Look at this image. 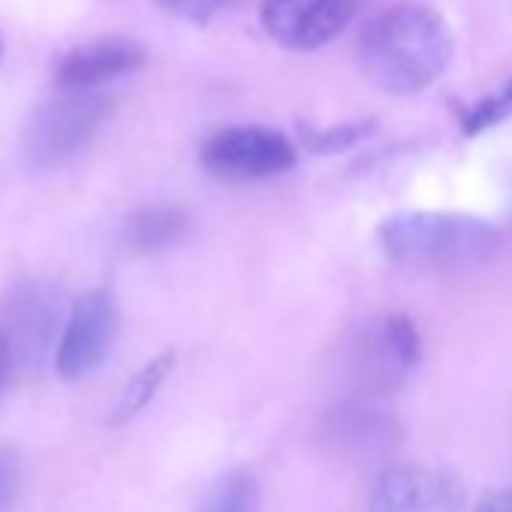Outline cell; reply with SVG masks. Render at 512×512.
<instances>
[{"label": "cell", "mask_w": 512, "mask_h": 512, "mask_svg": "<svg viewBox=\"0 0 512 512\" xmlns=\"http://www.w3.org/2000/svg\"><path fill=\"white\" fill-rule=\"evenodd\" d=\"M317 437L338 458L374 461L389 455L401 443L404 428L392 413L380 410L374 401L347 398L323 416Z\"/></svg>", "instance_id": "obj_9"}, {"label": "cell", "mask_w": 512, "mask_h": 512, "mask_svg": "<svg viewBox=\"0 0 512 512\" xmlns=\"http://www.w3.org/2000/svg\"><path fill=\"white\" fill-rule=\"evenodd\" d=\"M422 362L419 329L407 314L362 323L341 347L338 377L353 401H377L410 383Z\"/></svg>", "instance_id": "obj_3"}, {"label": "cell", "mask_w": 512, "mask_h": 512, "mask_svg": "<svg viewBox=\"0 0 512 512\" xmlns=\"http://www.w3.org/2000/svg\"><path fill=\"white\" fill-rule=\"evenodd\" d=\"M199 163L220 181H263L290 172L296 148L272 127H223L205 139Z\"/></svg>", "instance_id": "obj_5"}, {"label": "cell", "mask_w": 512, "mask_h": 512, "mask_svg": "<svg viewBox=\"0 0 512 512\" xmlns=\"http://www.w3.org/2000/svg\"><path fill=\"white\" fill-rule=\"evenodd\" d=\"M172 371H175V350H163V353H157L154 359H148V362L127 380V386L121 389L118 401H115L112 410H109L106 425L121 428V425L133 422V419L157 398V392L163 389V383L169 380Z\"/></svg>", "instance_id": "obj_13"}, {"label": "cell", "mask_w": 512, "mask_h": 512, "mask_svg": "<svg viewBox=\"0 0 512 512\" xmlns=\"http://www.w3.org/2000/svg\"><path fill=\"white\" fill-rule=\"evenodd\" d=\"M4 329L13 359L22 368H34L46 359L52 344L58 347L61 332H64V299L55 287L49 284H31L22 287L4 314Z\"/></svg>", "instance_id": "obj_10"}, {"label": "cell", "mask_w": 512, "mask_h": 512, "mask_svg": "<svg viewBox=\"0 0 512 512\" xmlns=\"http://www.w3.org/2000/svg\"><path fill=\"white\" fill-rule=\"evenodd\" d=\"M368 512H464V482L446 467L389 464L368 491Z\"/></svg>", "instance_id": "obj_6"}, {"label": "cell", "mask_w": 512, "mask_h": 512, "mask_svg": "<svg viewBox=\"0 0 512 512\" xmlns=\"http://www.w3.org/2000/svg\"><path fill=\"white\" fill-rule=\"evenodd\" d=\"M377 244L395 266L446 272L488 260L500 232L488 220L461 211H398L377 226Z\"/></svg>", "instance_id": "obj_2"}, {"label": "cell", "mask_w": 512, "mask_h": 512, "mask_svg": "<svg viewBox=\"0 0 512 512\" xmlns=\"http://www.w3.org/2000/svg\"><path fill=\"white\" fill-rule=\"evenodd\" d=\"M13 368H16V359H13V347H10V341H7L4 329H0V389H4V383L10 380Z\"/></svg>", "instance_id": "obj_20"}, {"label": "cell", "mask_w": 512, "mask_h": 512, "mask_svg": "<svg viewBox=\"0 0 512 512\" xmlns=\"http://www.w3.org/2000/svg\"><path fill=\"white\" fill-rule=\"evenodd\" d=\"M118 335L115 299L103 290L85 293L73 302L61 341L55 347V371L61 380H82L94 374L109 356Z\"/></svg>", "instance_id": "obj_7"}, {"label": "cell", "mask_w": 512, "mask_h": 512, "mask_svg": "<svg viewBox=\"0 0 512 512\" xmlns=\"http://www.w3.org/2000/svg\"><path fill=\"white\" fill-rule=\"evenodd\" d=\"M19 458L7 446H0V512H7L19 491Z\"/></svg>", "instance_id": "obj_18"}, {"label": "cell", "mask_w": 512, "mask_h": 512, "mask_svg": "<svg viewBox=\"0 0 512 512\" xmlns=\"http://www.w3.org/2000/svg\"><path fill=\"white\" fill-rule=\"evenodd\" d=\"M157 7L181 22L208 25L217 13H223L229 7V0H157Z\"/></svg>", "instance_id": "obj_17"}, {"label": "cell", "mask_w": 512, "mask_h": 512, "mask_svg": "<svg viewBox=\"0 0 512 512\" xmlns=\"http://www.w3.org/2000/svg\"><path fill=\"white\" fill-rule=\"evenodd\" d=\"M374 133V121H353V124H341V127H329V130H308L302 127V139L311 151L320 154H338L353 148L356 142L368 139Z\"/></svg>", "instance_id": "obj_15"}, {"label": "cell", "mask_w": 512, "mask_h": 512, "mask_svg": "<svg viewBox=\"0 0 512 512\" xmlns=\"http://www.w3.org/2000/svg\"><path fill=\"white\" fill-rule=\"evenodd\" d=\"M263 494L256 476L244 467L226 470L211 491L205 494V503L199 512H260Z\"/></svg>", "instance_id": "obj_14"}, {"label": "cell", "mask_w": 512, "mask_h": 512, "mask_svg": "<svg viewBox=\"0 0 512 512\" xmlns=\"http://www.w3.org/2000/svg\"><path fill=\"white\" fill-rule=\"evenodd\" d=\"M512 115V82L503 85L494 97L479 100L467 115H464V133L467 136H479L482 130L497 127L500 121H506Z\"/></svg>", "instance_id": "obj_16"}, {"label": "cell", "mask_w": 512, "mask_h": 512, "mask_svg": "<svg viewBox=\"0 0 512 512\" xmlns=\"http://www.w3.org/2000/svg\"><path fill=\"white\" fill-rule=\"evenodd\" d=\"M190 229V217L175 205H151L127 217L124 244L136 253H160L175 247Z\"/></svg>", "instance_id": "obj_12"}, {"label": "cell", "mask_w": 512, "mask_h": 512, "mask_svg": "<svg viewBox=\"0 0 512 512\" xmlns=\"http://www.w3.org/2000/svg\"><path fill=\"white\" fill-rule=\"evenodd\" d=\"M356 7L359 0H263L260 22L281 49L314 52L347 28Z\"/></svg>", "instance_id": "obj_8"}, {"label": "cell", "mask_w": 512, "mask_h": 512, "mask_svg": "<svg viewBox=\"0 0 512 512\" xmlns=\"http://www.w3.org/2000/svg\"><path fill=\"white\" fill-rule=\"evenodd\" d=\"M470 512H512V485L482 494Z\"/></svg>", "instance_id": "obj_19"}, {"label": "cell", "mask_w": 512, "mask_h": 512, "mask_svg": "<svg viewBox=\"0 0 512 512\" xmlns=\"http://www.w3.org/2000/svg\"><path fill=\"white\" fill-rule=\"evenodd\" d=\"M455 52L446 19L425 7H395L359 37V70L383 94L413 97L431 88Z\"/></svg>", "instance_id": "obj_1"}, {"label": "cell", "mask_w": 512, "mask_h": 512, "mask_svg": "<svg viewBox=\"0 0 512 512\" xmlns=\"http://www.w3.org/2000/svg\"><path fill=\"white\" fill-rule=\"evenodd\" d=\"M148 64V49L133 37H97L73 46L55 64L61 91H97L100 85L130 76Z\"/></svg>", "instance_id": "obj_11"}, {"label": "cell", "mask_w": 512, "mask_h": 512, "mask_svg": "<svg viewBox=\"0 0 512 512\" xmlns=\"http://www.w3.org/2000/svg\"><path fill=\"white\" fill-rule=\"evenodd\" d=\"M112 115L103 91H61L43 103L22 130V160L34 172H49L85 151Z\"/></svg>", "instance_id": "obj_4"}, {"label": "cell", "mask_w": 512, "mask_h": 512, "mask_svg": "<svg viewBox=\"0 0 512 512\" xmlns=\"http://www.w3.org/2000/svg\"><path fill=\"white\" fill-rule=\"evenodd\" d=\"M0 58H4V37H0Z\"/></svg>", "instance_id": "obj_21"}]
</instances>
